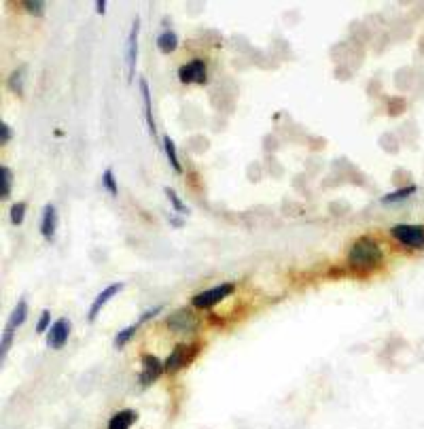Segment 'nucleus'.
Segmentation results:
<instances>
[{"label": "nucleus", "mask_w": 424, "mask_h": 429, "mask_svg": "<svg viewBox=\"0 0 424 429\" xmlns=\"http://www.w3.org/2000/svg\"><path fill=\"white\" fill-rule=\"evenodd\" d=\"M49 323H51V312L49 310H43V315L39 317V323H36V334H43L49 329Z\"/></svg>", "instance_id": "obj_25"}, {"label": "nucleus", "mask_w": 424, "mask_h": 429, "mask_svg": "<svg viewBox=\"0 0 424 429\" xmlns=\"http://www.w3.org/2000/svg\"><path fill=\"white\" fill-rule=\"evenodd\" d=\"M11 187H13V173L11 168L0 166V198L7 200L11 196Z\"/></svg>", "instance_id": "obj_16"}, {"label": "nucleus", "mask_w": 424, "mask_h": 429, "mask_svg": "<svg viewBox=\"0 0 424 429\" xmlns=\"http://www.w3.org/2000/svg\"><path fill=\"white\" fill-rule=\"evenodd\" d=\"M411 194H416V185H407V187H403V190H395V192L386 194V196L382 198V202H384V204H392V202H399V200L409 198Z\"/></svg>", "instance_id": "obj_18"}, {"label": "nucleus", "mask_w": 424, "mask_h": 429, "mask_svg": "<svg viewBox=\"0 0 424 429\" xmlns=\"http://www.w3.org/2000/svg\"><path fill=\"white\" fill-rule=\"evenodd\" d=\"M22 74H24V68H20V70H15L11 77H9V88L18 94V96H22Z\"/></svg>", "instance_id": "obj_23"}, {"label": "nucleus", "mask_w": 424, "mask_h": 429, "mask_svg": "<svg viewBox=\"0 0 424 429\" xmlns=\"http://www.w3.org/2000/svg\"><path fill=\"white\" fill-rule=\"evenodd\" d=\"M163 149H165V157H167V161H170V166L175 168V173H183V166H181V161H179V155H177V147H175V143H172V138L170 136H163Z\"/></svg>", "instance_id": "obj_17"}, {"label": "nucleus", "mask_w": 424, "mask_h": 429, "mask_svg": "<svg viewBox=\"0 0 424 429\" xmlns=\"http://www.w3.org/2000/svg\"><path fill=\"white\" fill-rule=\"evenodd\" d=\"M26 317H28V304H26V298H22V300L18 302V306L13 308V312H11V317H9V325H7V327L18 329L22 323H26Z\"/></svg>", "instance_id": "obj_14"}, {"label": "nucleus", "mask_w": 424, "mask_h": 429, "mask_svg": "<svg viewBox=\"0 0 424 429\" xmlns=\"http://www.w3.org/2000/svg\"><path fill=\"white\" fill-rule=\"evenodd\" d=\"M140 94H142V103H144V119H146L149 132L155 136L157 128H155V119H153V111H151V90H149L146 79H140Z\"/></svg>", "instance_id": "obj_12"}, {"label": "nucleus", "mask_w": 424, "mask_h": 429, "mask_svg": "<svg viewBox=\"0 0 424 429\" xmlns=\"http://www.w3.org/2000/svg\"><path fill=\"white\" fill-rule=\"evenodd\" d=\"M159 310H161V306H153L151 310H146L144 315H140V319H138V325H140V323H144V321H149V319H153V317H155V315H157Z\"/></svg>", "instance_id": "obj_28"}, {"label": "nucleus", "mask_w": 424, "mask_h": 429, "mask_svg": "<svg viewBox=\"0 0 424 429\" xmlns=\"http://www.w3.org/2000/svg\"><path fill=\"white\" fill-rule=\"evenodd\" d=\"M161 370H165V366H161V362H159L155 355H142V374H140L138 383H140L142 387L153 385V383L159 378Z\"/></svg>", "instance_id": "obj_9"}, {"label": "nucleus", "mask_w": 424, "mask_h": 429, "mask_svg": "<svg viewBox=\"0 0 424 429\" xmlns=\"http://www.w3.org/2000/svg\"><path fill=\"white\" fill-rule=\"evenodd\" d=\"M55 230H57V211L53 204H47L43 209V215H41V234H43V238L53 240Z\"/></svg>", "instance_id": "obj_11"}, {"label": "nucleus", "mask_w": 424, "mask_h": 429, "mask_svg": "<svg viewBox=\"0 0 424 429\" xmlns=\"http://www.w3.org/2000/svg\"><path fill=\"white\" fill-rule=\"evenodd\" d=\"M390 236L409 249H418V251L424 249V225H405V223L392 225Z\"/></svg>", "instance_id": "obj_3"}, {"label": "nucleus", "mask_w": 424, "mask_h": 429, "mask_svg": "<svg viewBox=\"0 0 424 429\" xmlns=\"http://www.w3.org/2000/svg\"><path fill=\"white\" fill-rule=\"evenodd\" d=\"M24 7L32 13H43L45 11V3H32V0H26Z\"/></svg>", "instance_id": "obj_27"}, {"label": "nucleus", "mask_w": 424, "mask_h": 429, "mask_svg": "<svg viewBox=\"0 0 424 429\" xmlns=\"http://www.w3.org/2000/svg\"><path fill=\"white\" fill-rule=\"evenodd\" d=\"M165 325L177 336H187L198 329V317L189 308H179L165 319Z\"/></svg>", "instance_id": "obj_4"}, {"label": "nucleus", "mask_w": 424, "mask_h": 429, "mask_svg": "<svg viewBox=\"0 0 424 429\" xmlns=\"http://www.w3.org/2000/svg\"><path fill=\"white\" fill-rule=\"evenodd\" d=\"M233 289H235V285H233V283H223V285H217V287H212V289H206V291H202V293L193 296L191 306H193V308L208 310V308L217 306L219 302H223L227 296H231V293H233Z\"/></svg>", "instance_id": "obj_2"}, {"label": "nucleus", "mask_w": 424, "mask_h": 429, "mask_svg": "<svg viewBox=\"0 0 424 429\" xmlns=\"http://www.w3.org/2000/svg\"><path fill=\"white\" fill-rule=\"evenodd\" d=\"M68 336H70V321L66 317H62L51 325V329L47 334V347L53 351L64 349L66 342H68Z\"/></svg>", "instance_id": "obj_6"}, {"label": "nucleus", "mask_w": 424, "mask_h": 429, "mask_svg": "<svg viewBox=\"0 0 424 429\" xmlns=\"http://www.w3.org/2000/svg\"><path fill=\"white\" fill-rule=\"evenodd\" d=\"M123 289V283H113V285H109V287H104L98 296H96V300L92 302V306H90V310H88V321L90 323H94L96 319H98V315H100V310L104 308V304L111 300V298H115L119 291Z\"/></svg>", "instance_id": "obj_8"}, {"label": "nucleus", "mask_w": 424, "mask_h": 429, "mask_svg": "<svg viewBox=\"0 0 424 429\" xmlns=\"http://www.w3.org/2000/svg\"><path fill=\"white\" fill-rule=\"evenodd\" d=\"M191 355H193L191 347H187V345L175 347V351L170 353V357L165 359V372H177V370H181L183 366L189 364Z\"/></svg>", "instance_id": "obj_10"}, {"label": "nucleus", "mask_w": 424, "mask_h": 429, "mask_svg": "<svg viewBox=\"0 0 424 429\" xmlns=\"http://www.w3.org/2000/svg\"><path fill=\"white\" fill-rule=\"evenodd\" d=\"M138 34H140V18H134L132 30L128 34V51H125V62H128V81L134 79L136 64H138Z\"/></svg>", "instance_id": "obj_5"}, {"label": "nucleus", "mask_w": 424, "mask_h": 429, "mask_svg": "<svg viewBox=\"0 0 424 429\" xmlns=\"http://www.w3.org/2000/svg\"><path fill=\"white\" fill-rule=\"evenodd\" d=\"M96 11H98L100 15L107 11V3H104V0H100V3H96Z\"/></svg>", "instance_id": "obj_29"}, {"label": "nucleus", "mask_w": 424, "mask_h": 429, "mask_svg": "<svg viewBox=\"0 0 424 429\" xmlns=\"http://www.w3.org/2000/svg\"><path fill=\"white\" fill-rule=\"evenodd\" d=\"M13 334H15V329H11V327H7L5 334H3V345H0V362L7 359V353H9L11 345H13Z\"/></svg>", "instance_id": "obj_21"}, {"label": "nucleus", "mask_w": 424, "mask_h": 429, "mask_svg": "<svg viewBox=\"0 0 424 429\" xmlns=\"http://www.w3.org/2000/svg\"><path fill=\"white\" fill-rule=\"evenodd\" d=\"M136 421V412L134 410H121L117 414L111 416L107 429H130Z\"/></svg>", "instance_id": "obj_13"}, {"label": "nucleus", "mask_w": 424, "mask_h": 429, "mask_svg": "<svg viewBox=\"0 0 424 429\" xmlns=\"http://www.w3.org/2000/svg\"><path fill=\"white\" fill-rule=\"evenodd\" d=\"M102 185L104 190L111 194V196H117V179H115V173H113V168H107L104 173H102Z\"/></svg>", "instance_id": "obj_20"}, {"label": "nucleus", "mask_w": 424, "mask_h": 429, "mask_svg": "<svg viewBox=\"0 0 424 429\" xmlns=\"http://www.w3.org/2000/svg\"><path fill=\"white\" fill-rule=\"evenodd\" d=\"M206 70L204 60H191L179 68V79L183 83H206Z\"/></svg>", "instance_id": "obj_7"}, {"label": "nucleus", "mask_w": 424, "mask_h": 429, "mask_svg": "<svg viewBox=\"0 0 424 429\" xmlns=\"http://www.w3.org/2000/svg\"><path fill=\"white\" fill-rule=\"evenodd\" d=\"M136 329H138V321H136L134 325H130V327H123V329L115 336V347H117V349H123L128 342L132 340V336L136 334Z\"/></svg>", "instance_id": "obj_19"}, {"label": "nucleus", "mask_w": 424, "mask_h": 429, "mask_svg": "<svg viewBox=\"0 0 424 429\" xmlns=\"http://www.w3.org/2000/svg\"><path fill=\"white\" fill-rule=\"evenodd\" d=\"M165 196H167V200H170V204H172V209L175 211H179V213H183V215H187L189 213V209L185 206V202L172 192V190H165Z\"/></svg>", "instance_id": "obj_22"}, {"label": "nucleus", "mask_w": 424, "mask_h": 429, "mask_svg": "<svg viewBox=\"0 0 424 429\" xmlns=\"http://www.w3.org/2000/svg\"><path fill=\"white\" fill-rule=\"evenodd\" d=\"M179 45V37L172 32V30H163L159 37H157V47L163 51V53H172Z\"/></svg>", "instance_id": "obj_15"}, {"label": "nucleus", "mask_w": 424, "mask_h": 429, "mask_svg": "<svg viewBox=\"0 0 424 429\" xmlns=\"http://www.w3.org/2000/svg\"><path fill=\"white\" fill-rule=\"evenodd\" d=\"M24 215H26V202H15V204L11 206V221H13L15 225H20V223L24 221Z\"/></svg>", "instance_id": "obj_24"}, {"label": "nucleus", "mask_w": 424, "mask_h": 429, "mask_svg": "<svg viewBox=\"0 0 424 429\" xmlns=\"http://www.w3.org/2000/svg\"><path fill=\"white\" fill-rule=\"evenodd\" d=\"M11 128L7 126V124H0V143L3 145H7V140H11Z\"/></svg>", "instance_id": "obj_26"}, {"label": "nucleus", "mask_w": 424, "mask_h": 429, "mask_svg": "<svg viewBox=\"0 0 424 429\" xmlns=\"http://www.w3.org/2000/svg\"><path fill=\"white\" fill-rule=\"evenodd\" d=\"M384 260V253L380 249V244L369 238V236H363L359 238L350 251H348V264L355 268V270H374L376 266H380Z\"/></svg>", "instance_id": "obj_1"}]
</instances>
